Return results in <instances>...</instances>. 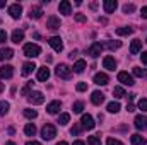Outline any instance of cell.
Wrapping results in <instances>:
<instances>
[{
    "mask_svg": "<svg viewBox=\"0 0 147 145\" xmlns=\"http://www.w3.org/2000/svg\"><path fill=\"white\" fill-rule=\"evenodd\" d=\"M41 137H43V140H53L57 137V128L51 123H46L41 128Z\"/></svg>",
    "mask_w": 147,
    "mask_h": 145,
    "instance_id": "6da1fadb",
    "label": "cell"
},
{
    "mask_svg": "<svg viewBox=\"0 0 147 145\" xmlns=\"http://www.w3.org/2000/svg\"><path fill=\"white\" fill-rule=\"evenodd\" d=\"M55 73H57L60 79H65V80H69V79L72 77V68H70L69 65H65V63H60V65L55 68Z\"/></svg>",
    "mask_w": 147,
    "mask_h": 145,
    "instance_id": "7a4b0ae2",
    "label": "cell"
},
{
    "mask_svg": "<svg viewBox=\"0 0 147 145\" xmlns=\"http://www.w3.org/2000/svg\"><path fill=\"white\" fill-rule=\"evenodd\" d=\"M39 53H41V48H39L38 44H33V43L24 44V55H26V56L36 58V56H39Z\"/></svg>",
    "mask_w": 147,
    "mask_h": 145,
    "instance_id": "3957f363",
    "label": "cell"
},
{
    "mask_svg": "<svg viewBox=\"0 0 147 145\" xmlns=\"http://www.w3.org/2000/svg\"><path fill=\"white\" fill-rule=\"evenodd\" d=\"M101 51H103V44L98 43V41H94V43L87 48V55L92 56V58H98V56L101 55Z\"/></svg>",
    "mask_w": 147,
    "mask_h": 145,
    "instance_id": "277c9868",
    "label": "cell"
},
{
    "mask_svg": "<svg viewBox=\"0 0 147 145\" xmlns=\"http://www.w3.org/2000/svg\"><path fill=\"white\" fill-rule=\"evenodd\" d=\"M28 101H29L31 104H43V103H45V96H43V92H39V91H33V92L28 96Z\"/></svg>",
    "mask_w": 147,
    "mask_h": 145,
    "instance_id": "5b68a950",
    "label": "cell"
},
{
    "mask_svg": "<svg viewBox=\"0 0 147 145\" xmlns=\"http://www.w3.org/2000/svg\"><path fill=\"white\" fill-rule=\"evenodd\" d=\"M48 43H50V46H51L57 53H60V51L63 50V43H62V38L60 36H51L48 39Z\"/></svg>",
    "mask_w": 147,
    "mask_h": 145,
    "instance_id": "8992f818",
    "label": "cell"
},
{
    "mask_svg": "<svg viewBox=\"0 0 147 145\" xmlns=\"http://www.w3.org/2000/svg\"><path fill=\"white\" fill-rule=\"evenodd\" d=\"M80 125H82V128H86V130H92V128L96 126V123H94V118H92L91 114H82Z\"/></svg>",
    "mask_w": 147,
    "mask_h": 145,
    "instance_id": "52a82bcc",
    "label": "cell"
},
{
    "mask_svg": "<svg viewBox=\"0 0 147 145\" xmlns=\"http://www.w3.org/2000/svg\"><path fill=\"white\" fill-rule=\"evenodd\" d=\"M134 125H135V128H137V130H147V116H144V114L135 116Z\"/></svg>",
    "mask_w": 147,
    "mask_h": 145,
    "instance_id": "ba28073f",
    "label": "cell"
},
{
    "mask_svg": "<svg viewBox=\"0 0 147 145\" xmlns=\"http://www.w3.org/2000/svg\"><path fill=\"white\" fill-rule=\"evenodd\" d=\"M118 80H120L123 85H134V84H135V82H134V77L128 72H120L118 73Z\"/></svg>",
    "mask_w": 147,
    "mask_h": 145,
    "instance_id": "9c48e42d",
    "label": "cell"
},
{
    "mask_svg": "<svg viewBox=\"0 0 147 145\" xmlns=\"http://www.w3.org/2000/svg\"><path fill=\"white\" fill-rule=\"evenodd\" d=\"M9 14H10L12 19H19L21 14H22V7L19 3H12V5H9Z\"/></svg>",
    "mask_w": 147,
    "mask_h": 145,
    "instance_id": "30bf717a",
    "label": "cell"
},
{
    "mask_svg": "<svg viewBox=\"0 0 147 145\" xmlns=\"http://www.w3.org/2000/svg\"><path fill=\"white\" fill-rule=\"evenodd\" d=\"M46 28L51 29V31H57V29L60 28V19H58L57 15H50L48 21H46Z\"/></svg>",
    "mask_w": 147,
    "mask_h": 145,
    "instance_id": "8fae6325",
    "label": "cell"
},
{
    "mask_svg": "<svg viewBox=\"0 0 147 145\" xmlns=\"http://www.w3.org/2000/svg\"><path fill=\"white\" fill-rule=\"evenodd\" d=\"M91 101H92V104L101 106V104L105 103V94H103L101 91H94V92H92V96H91Z\"/></svg>",
    "mask_w": 147,
    "mask_h": 145,
    "instance_id": "7c38bea8",
    "label": "cell"
},
{
    "mask_svg": "<svg viewBox=\"0 0 147 145\" xmlns=\"http://www.w3.org/2000/svg\"><path fill=\"white\" fill-rule=\"evenodd\" d=\"M12 75H14V67L10 65L0 67V79H12Z\"/></svg>",
    "mask_w": 147,
    "mask_h": 145,
    "instance_id": "4fadbf2b",
    "label": "cell"
},
{
    "mask_svg": "<svg viewBox=\"0 0 147 145\" xmlns=\"http://www.w3.org/2000/svg\"><path fill=\"white\" fill-rule=\"evenodd\" d=\"M58 10H60V14L69 15V14L72 12V5H70V2H69V0H62L60 5H58Z\"/></svg>",
    "mask_w": 147,
    "mask_h": 145,
    "instance_id": "5bb4252c",
    "label": "cell"
},
{
    "mask_svg": "<svg viewBox=\"0 0 147 145\" xmlns=\"http://www.w3.org/2000/svg\"><path fill=\"white\" fill-rule=\"evenodd\" d=\"M108 82H110V77H108L106 73L99 72V73L94 75V84H98V85H106Z\"/></svg>",
    "mask_w": 147,
    "mask_h": 145,
    "instance_id": "9a60e30c",
    "label": "cell"
},
{
    "mask_svg": "<svg viewBox=\"0 0 147 145\" xmlns=\"http://www.w3.org/2000/svg\"><path fill=\"white\" fill-rule=\"evenodd\" d=\"M103 67H105L106 70H111V72H113V70L116 68V60H115L113 56H105V58H103Z\"/></svg>",
    "mask_w": 147,
    "mask_h": 145,
    "instance_id": "2e32d148",
    "label": "cell"
},
{
    "mask_svg": "<svg viewBox=\"0 0 147 145\" xmlns=\"http://www.w3.org/2000/svg\"><path fill=\"white\" fill-rule=\"evenodd\" d=\"M103 7H105V12H106V14H113V12L116 10L118 3H116V0H105Z\"/></svg>",
    "mask_w": 147,
    "mask_h": 145,
    "instance_id": "e0dca14e",
    "label": "cell"
},
{
    "mask_svg": "<svg viewBox=\"0 0 147 145\" xmlns=\"http://www.w3.org/2000/svg\"><path fill=\"white\" fill-rule=\"evenodd\" d=\"M60 108H62V103H60V101H51V103L46 106V111H48L50 114H57V113L60 111Z\"/></svg>",
    "mask_w": 147,
    "mask_h": 145,
    "instance_id": "ac0fdd59",
    "label": "cell"
},
{
    "mask_svg": "<svg viewBox=\"0 0 147 145\" xmlns=\"http://www.w3.org/2000/svg\"><path fill=\"white\" fill-rule=\"evenodd\" d=\"M48 79H50V70H48L46 67L38 68V80H39V82H46Z\"/></svg>",
    "mask_w": 147,
    "mask_h": 145,
    "instance_id": "d6986e66",
    "label": "cell"
},
{
    "mask_svg": "<svg viewBox=\"0 0 147 145\" xmlns=\"http://www.w3.org/2000/svg\"><path fill=\"white\" fill-rule=\"evenodd\" d=\"M140 50H142V41H140V39H134L132 44H130V53H132V55H137Z\"/></svg>",
    "mask_w": 147,
    "mask_h": 145,
    "instance_id": "ffe728a7",
    "label": "cell"
},
{
    "mask_svg": "<svg viewBox=\"0 0 147 145\" xmlns=\"http://www.w3.org/2000/svg\"><path fill=\"white\" fill-rule=\"evenodd\" d=\"M41 15H43V9H41L39 5L31 7V10H29V17H31V19H39Z\"/></svg>",
    "mask_w": 147,
    "mask_h": 145,
    "instance_id": "44dd1931",
    "label": "cell"
},
{
    "mask_svg": "<svg viewBox=\"0 0 147 145\" xmlns=\"http://www.w3.org/2000/svg\"><path fill=\"white\" fill-rule=\"evenodd\" d=\"M86 67H87L86 60H77V62L74 63V72L75 73H82L84 70H86Z\"/></svg>",
    "mask_w": 147,
    "mask_h": 145,
    "instance_id": "7402d4cb",
    "label": "cell"
},
{
    "mask_svg": "<svg viewBox=\"0 0 147 145\" xmlns=\"http://www.w3.org/2000/svg\"><path fill=\"white\" fill-rule=\"evenodd\" d=\"M34 68H36L34 62H26V63L22 65V75H24V77H28L29 73H31L33 70H34Z\"/></svg>",
    "mask_w": 147,
    "mask_h": 145,
    "instance_id": "603a6c76",
    "label": "cell"
},
{
    "mask_svg": "<svg viewBox=\"0 0 147 145\" xmlns=\"http://www.w3.org/2000/svg\"><path fill=\"white\" fill-rule=\"evenodd\" d=\"M108 48L111 51H115V50H118V48H121V41H106L105 44H103V48Z\"/></svg>",
    "mask_w": 147,
    "mask_h": 145,
    "instance_id": "cb8c5ba5",
    "label": "cell"
},
{
    "mask_svg": "<svg viewBox=\"0 0 147 145\" xmlns=\"http://www.w3.org/2000/svg\"><path fill=\"white\" fill-rule=\"evenodd\" d=\"M24 39V33L22 31H19V29H16L14 33H12V43H16V44H19L21 41Z\"/></svg>",
    "mask_w": 147,
    "mask_h": 145,
    "instance_id": "d4e9b609",
    "label": "cell"
},
{
    "mask_svg": "<svg viewBox=\"0 0 147 145\" xmlns=\"http://www.w3.org/2000/svg\"><path fill=\"white\" fill-rule=\"evenodd\" d=\"M132 33H134V28H128V26L116 29V34H118V36H128V34H132Z\"/></svg>",
    "mask_w": 147,
    "mask_h": 145,
    "instance_id": "484cf974",
    "label": "cell"
},
{
    "mask_svg": "<svg viewBox=\"0 0 147 145\" xmlns=\"http://www.w3.org/2000/svg\"><path fill=\"white\" fill-rule=\"evenodd\" d=\"M24 133H26L28 137H34V135H36V126H34L33 123H28V125L24 126Z\"/></svg>",
    "mask_w": 147,
    "mask_h": 145,
    "instance_id": "4316f807",
    "label": "cell"
},
{
    "mask_svg": "<svg viewBox=\"0 0 147 145\" xmlns=\"http://www.w3.org/2000/svg\"><path fill=\"white\" fill-rule=\"evenodd\" d=\"M0 53H2V60H10V58L14 56V50H10V48H5V50H2Z\"/></svg>",
    "mask_w": 147,
    "mask_h": 145,
    "instance_id": "83f0119b",
    "label": "cell"
},
{
    "mask_svg": "<svg viewBox=\"0 0 147 145\" xmlns=\"http://www.w3.org/2000/svg\"><path fill=\"white\" fill-rule=\"evenodd\" d=\"M113 96H115L116 99H121V97H125L127 94H125V89H123V87H115V89H113Z\"/></svg>",
    "mask_w": 147,
    "mask_h": 145,
    "instance_id": "f1b7e54d",
    "label": "cell"
},
{
    "mask_svg": "<svg viewBox=\"0 0 147 145\" xmlns=\"http://www.w3.org/2000/svg\"><path fill=\"white\" fill-rule=\"evenodd\" d=\"M69 121H70V114H69V113H62V114L58 116V123H60L62 126H63V125H67Z\"/></svg>",
    "mask_w": 147,
    "mask_h": 145,
    "instance_id": "f546056e",
    "label": "cell"
},
{
    "mask_svg": "<svg viewBox=\"0 0 147 145\" xmlns=\"http://www.w3.org/2000/svg\"><path fill=\"white\" fill-rule=\"evenodd\" d=\"M134 75H135V77L147 79V70L146 68H140V67H135V68H134Z\"/></svg>",
    "mask_w": 147,
    "mask_h": 145,
    "instance_id": "4dcf8cb0",
    "label": "cell"
},
{
    "mask_svg": "<svg viewBox=\"0 0 147 145\" xmlns=\"http://www.w3.org/2000/svg\"><path fill=\"white\" fill-rule=\"evenodd\" d=\"M9 108H10V104H9V103L0 101V116H5V114L9 113Z\"/></svg>",
    "mask_w": 147,
    "mask_h": 145,
    "instance_id": "1f68e13d",
    "label": "cell"
},
{
    "mask_svg": "<svg viewBox=\"0 0 147 145\" xmlns=\"http://www.w3.org/2000/svg\"><path fill=\"white\" fill-rule=\"evenodd\" d=\"M108 111H110V113H118V111H120V103H116V101L110 103V104H108Z\"/></svg>",
    "mask_w": 147,
    "mask_h": 145,
    "instance_id": "d6a6232c",
    "label": "cell"
},
{
    "mask_svg": "<svg viewBox=\"0 0 147 145\" xmlns=\"http://www.w3.org/2000/svg\"><path fill=\"white\" fill-rule=\"evenodd\" d=\"M24 116L29 118V119H34L38 116V113H36V109H24Z\"/></svg>",
    "mask_w": 147,
    "mask_h": 145,
    "instance_id": "836d02e7",
    "label": "cell"
},
{
    "mask_svg": "<svg viewBox=\"0 0 147 145\" xmlns=\"http://www.w3.org/2000/svg\"><path fill=\"white\" fill-rule=\"evenodd\" d=\"M130 142H132V145H140L142 144V137H140L139 133H135V135L130 137Z\"/></svg>",
    "mask_w": 147,
    "mask_h": 145,
    "instance_id": "e575fe53",
    "label": "cell"
},
{
    "mask_svg": "<svg viewBox=\"0 0 147 145\" xmlns=\"http://www.w3.org/2000/svg\"><path fill=\"white\" fill-rule=\"evenodd\" d=\"M87 145H101L99 137H87Z\"/></svg>",
    "mask_w": 147,
    "mask_h": 145,
    "instance_id": "d590c367",
    "label": "cell"
},
{
    "mask_svg": "<svg viewBox=\"0 0 147 145\" xmlns=\"http://www.w3.org/2000/svg\"><path fill=\"white\" fill-rule=\"evenodd\" d=\"M74 113H82V109H84V103H80V101H77V103H74Z\"/></svg>",
    "mask_w": 147,
    "mask_h": 145,
    "instance_id": "8d00e7d4",
    "label": "cell"
},
{
    "mask_svg": "<svg viewBox=\"0 0 147 145\" xmlns=\"http://www.w3.org/2000/svg\"><path fill=\"white\" fill-rule=\"evenodd\" d=\"M134 10H135V5H134V3H125V5H123V12H125V14H132Z\"/></svg>",
    "mask_w": 147,
    "mask_h": 145,
    "instance_id": "74e56055",
    "label": "cell"
},
{
    "mask_svg": "<svg viewBox=\"0 0 147 145\" xmlns=\"http://www.w3.org/2000/svg\"><path fill=\"white\" fill-rule=\"evenodd\" d=\"M31 87H33V82H28V85H26V87H22L21 94H22V96H29V94H31V92H29V91H31Z\"/></svg>",
    "mask_w": 147,
    "mask_h": 145,
    "instance_id": "f35d334b",
    "label": "cell"
},
{
    "mask_svg": "<svg viewBox=\"0 0 147 145\" xmlns=\"http://www.w3.org/2000/svg\"><path fill=\"white\" fill-rule=\"evenodd\" d=\"M80 130H82V126H80V125H77V123H75V125H74L72 128H70V133H72V135H75V137H77V135H79V133H80Z\"/></svg>",
    "mask_w": 147,
    "mask_h": 145,
    "instance_id": "ab89813d",
    "label": "cell"
},
{
    "mask_svg": "<svg viewBox=\"0 0 147 145\" xmlns=\"http://www.w3.org/2000/svg\"><path fill=\"white\" fill-rule=\"evenodd\" d=\"M75 89H77V92H84V91H87V84L86 82H79L75 85Z\"/></svg>",
    "mask_w": 147,
    "mask_h": 145,
    "instance_id": "60d3db41",
    "label": "cell"
},
{
    "mask_svg": "<svg viewBox=\"0 0 147 145\" xmlns=\"http://www.w3.org/2000/svg\"><path fill=\"white\" fill-rule=\"evenodd\" d=\"M106 145H123L120 140H116V138H113V137H110L108 140H106Z\"/></svg>",
    "mask_w": 147,
    "mask_h": 145,
    "instance_id": "b9f144b4",
    "label": "cell"
},
{
    "mask_svg": "<svg viewBox=\"0 0 147 145\" xmlns=\"http://www.w3.org/2000/svg\"><path fill=\"white\" fill-rule=\"evenodd\" d=\"M139 109L147 111V99H140V101H139Z\"/></svg>",
    "mask_w": 147,
    "mask_h": 145,
    "instance_id": "7bdbcfd3",
    "label": "cell"
},
{
    "mask_svg": "<svg viewBox=\"0 0 147 145\" xmlns=\"http://www.w3.org/2000/svg\"><path fill=\"white\" fill-rule=\"evenodd\" d=\"M75 21H77V22H86L87 19H86V15H82V14H75Z\"/></svg>",
    "mask_w": 147,
    "mask_h": 145,
    "instance_id": "ee69618b",
    "label": "cell"
},
{
    "mask_svg": "<svg viewBox=\"0 0 147 145\" xmlns=\"http://www.w3.org/2000/svg\"><path fill=\"white\" fill-rule=\"evenodd\" d=\"M7 41V33L3 29H0V43H5Z\"/></svg>",
    "mask_w": 147,
    "mask_h": 145,
    "instance_id": "f6af8a7d",
    "label": "cell"
},
{
    "mask_svg": "<svg viewBox=\"0 0 147 145\" xmlns=\"http://www.w3.org/2000/svg\"><path fill=\"white\" fill-rule=\"evenodd\" d=\"M140 60H142V63H144V65H147V51H142Z\"/></svg>",
    "mask_w": 147,
    "mask_h": 145,
    "instance_id": "bcb514c9",
    "label": "cell"
},
{
    "mask_svg": "<svg viewBox=\"0 0 147 145\" xmlns=\"http://www.w3.org/2000/svg\"><path fill=\"white\" fill-rule=\"evenodd\" d=\"M127 111H128V113H132V111H135V106H134L132 103H128V104H127Z\"/></svg>",
    "mask_w": 147,
    "mask_h": 145,
    "instance_id": "7dc6e473",
    "label": "cell"
},
{
    "mask_svg": "<svg viewBox=\"0 0 147 145\" xmlns=\"http://www.w3.org/2000/svg\"><path fill=\"white\" fill-rule=\"evenodd\" d=\"M140 15H142L144 19H147V7H142V10H140Z\"/></svg>",
    "mask_w": 147,
    "mask_h": 145,
    "instance_id": "c3c4849f",
    "label": "cell"
},
{
    "mask_svg": "<svg viewBox=\"0 0 147 145\" xmlns=\"http://www.w3.org/2000/svg\"><path fill=\"white\" fill-rule=\"evenodd\" d=\"M69 56H70V58H72V60H74V58H75V56H77V51H75V50H74V51H72V53H70V55H69Z\"/></svg>",
    "mask_w": 147,
    "mask_h": 145,
    "instance_id": "681fc988",
    "label": "cell"
},
{
    "mask_svg": "<svg viewBox=\"0 0 147 145\" xmlns=\"http://www.w3.org/2000/svg\"><path fill=\"white\" fill-rule=\"evenodd\" d=\"M26 145H41V144H39V142H34V140H33V142H28Z\"/></svg>",
    "mask_w": 147,
    "mask_h": 145,
    "instance_id": "f907efd6",
    "label": "cell"
},
{
    "mask_svg": "<svg viewBox=\"0 0 147 145\" xmlns=\"http://www.w3.org/2000/svg\"><path fill=\"white\" fill-rule=\"evenodd\" d=\"M74 145H86L84 142H80V140H77V142H74Z\"/></svg>",
    "mask_w": 147,
    "mask_h": 145,
    "instance_id": "816d5d0a",
    "label": "cell"
},
{
    "mask_svg": "<svg viewBox=\"0 0 147 145\" xmlns=\"http://www.w3.org/2000/svg\"><path fill=\"white\" fill-rule=\"evenodd\" d=\"M2 7H5V2H3V0H0V9H2Z\"/></svg>",
    "mask_w": 147,
    "mask_h": 145,
    "instance_id": "f5cc1de1",
    "label": "cell"
},
{
    "mask_svg": "<svg viewBox=\"0 0 147 145\" xmlns=\"http://www.w3.org/2000/svg\"><path fill=\"white\" fill-rule=\"evenodd\" d=\"M57 145H69V144H67V142H58Z\"/></svg>",
    "mask_w": 147,
    "mask_h": 145,
    "instance_id": "db71d44e",
    "label": "cell"
},
{
    "mask_svg": "<svg viewBox=\"0 0 147 145\" xmlns=\"http://www.w3.org/2000/svg\"><path fill=\"white\" fill-rule=\"evenodd\" d=\"M5 145H16V144H14V142H7Z\"/></svg>",
    "mask_w": 147,
    "mask_h": 145,
    "instance_id": "11a10c76",
    "label": "cell"
},
{
    "mask_svg": "<svg viewBox=\"0 0 147 145\" xmlns=\"http://www.w3.org/2000/svg\"><path fill=\"white\" fill-rule=\"evenodd\" d=\"M2 91H3V84H0V92H2Z\"/></svg>",
    "mask_w": 147,
    "mask_h": 145,
    "instance_id": "9f6ffc18",
    "label": "cell"
},
{
    "mask_svg": "<svg viewBox=\"0 0 147 145\" xmlns=\"http://www.w3.org/2000/svg\"><path fill=\"white\" fill-rule=\"evenodd\" d=\"M140 145H147V142H146V140H142V144H140Z\"/></svg>",
    "mask_w": 147,
    "mask_h": 145,
    "instance_id": "6f0895ef",
    "label": "cell"
},
{
    "mask_svg": "<svg viewBox=\"0 0 147 145\" xmlns=\"http://www.w3.org/2000/svg\"><path fill=\"white\" fill-rule=\"evenodd\" d=\"M0 60H2V53H0Z\"/></svg>",
    "mask_w": 147,
    "mask_h": 145,
    "instance_id": "680465c9",
    "label": "cell"
}]
</instances>
